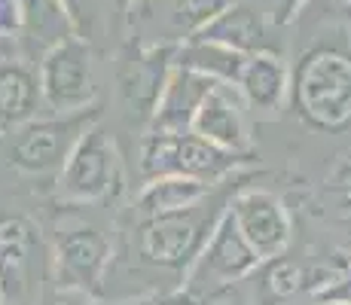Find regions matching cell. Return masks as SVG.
<instances>
[{
    "label": "cell",
    "instance_id": "cell-1",
    "mask_svg": "<svg viewBox=\"0 0 351 305\" xmlns=\"http://www.w3.org/2000/svg\"><path fill=\"white\" fill-rule=\"evenodd\" d=\"M293 104L318 132H339L351 122V56L339 49L306 52L293 73Z\"/></svg>",
    "mask_w": 351,
    "mask_h": 305
},
{
    "label": "cell",
    "instance_id": "cell-2",
    "mask_svg": "<svg viewBox=\"0 0 351 305\" xmlns=\"http://www.w3.org/2000/svg\"><path fill=\"white\" fill-rule=\"evenodd\" d=\"M98 122V107L89 104L83 110L58 113L56 119H31L25 125L12 128L10 144H6V159L19 171L46 174L62 171L67 156L73 153L77 141Z\"/></svg>",
    "mask_w": 351,
    "mask_h": 305
},
{
    "label": "cell",
    "instance_id": "cell-3",
    "mask_svg": "<svg viewBox=\"0 0 351 305\" xmlns=\"http://www.w3.org/2000/svg\"><path fill=\"white\" fill-rule=\"evenodd\" d=\"M263 263V256L254 250V244L245 239L241 226L235 223L232 211H226L214 223L208 241L195 254L190 269L184 272V290L199 300H208L217 290L241 281Z\"/></svg>",
    "mask_w": 351,
    "mask_h": 305
},
{
    "label": "cell",
    "instance_id": "cell-4",
    "mask_svg": "<svg viewBox=\"0 0 351 305\" xmlns=\"http://www.w3.org/2000/svg\"><path fill=\"white\" fill-rule=\"evenodd\" d=\"M241 162V153L223 150V147L205 141L195 132L184 134H156L144 141V153H141V168L144 178H165V174H180V178H195L214 183L235 171Z\"/></svg>",
    "mask_w": 351,
    "mask_h": 305
},
{
    "label": "cell",
    "instance_id": "cell-5",
    "mask_svg": "<svg viewBox=\"0 0 351 305\" xmlns=\"http://www.w3.org/2000/svg\"><path fill=\"white\" fill-rule=\"evenodd\" d=\"M43 284V244L28 217H0V300L37 305Z\"/></svg>",
    "mask_w": 351,
    "mask_h": 305
},
{
    "label": "cell",
    "instance_id": "cell-6",
    "mask_svg": "<svg viewBox=\"0 0 351 305\" xmlns=\"http://www.w3.org/2000/svg\"><path fill=\"white\" fill-rule=\"evenodd\" d=\"M40 92L49 110L71 113L83 110L95 98V71H92V49L73 37L56 43L43 52L40 61Z\"/></svg>",
    "mask_w": 351,
    "mask_h": 305
},
{
    "label": "cell",
    "instance_id": "cell-7",
    "mask_svg": "<svg viewBox=\"0 0 351 305\" xmlns=\"http://www.w3.org/2000/svg\"><path fill=\"white\" fill-rule=\"evenodd\" d=\"M117 147H113L110 134L95 122L77 141L64 168L58 171V199L67 205H86V202L104 199L117 183Z\"/></svg>",
    "mask_w": 351,
    "mask_h": 305
},
{
    "label": "cell",
    "instance_id": "cell-8",
    "mask_svg": "<svg viewBox=\"0 0 351 305\" xmlns=\"http://www.w3.org/2000/svg\"><path fill=\"white\" fill-rule=\"evenodd\" d=\"M214 229V226H211ZM208 223L199 217V205L190 211L144 217L138 229V250L159 269H190L202 244L208 241Z\"/></svg>",
    "mask_w": 351,
    "mask_h": 305
},
{
    "label": "cell",
    "instance_id": "cell-9",
    "mask_svg": "<svg viewBox=\"0 0 351 305\" xmlns=\"http://www.w3.org/2000/svg\"><path fill=\"white\" fill-rule=\"evenodd\" d=\"M190 132L202 134L205 141L223 147V150L241 153L251 150V134H247V98L235 83L217 80L205 101L199 104L193 117Z\"/></svg>",
    "mask_w": 351,
    "mask_h": 305
},
{
    "label": "cell",
    "instance_id": "cell-10",
    "mask_svg": "<svg viewBox=\"0 0 351 305\" xmlns=\"http://www.w3.org/2000/svg\"><path fill=\"white\" fill-rule=\"evenodd\" d=\"M235 223L241 226L245 239L254 244V250L263 260L281 256L290 244L293 226H290V214L285 202L272 193H241L239 199L229 205Z\"/></svg>",
    "mask_w": 351,
    "mask_h": 305
},
{
    "label": "cell",
    "instance_id": "cell-11",
    "mask_svg": "<svg viewBox=\"0 0 351 305\" xmlns=\"http://www.w3.org/2000/svg\"><path fill=\"white\" fill-rule=\"evenodd\" d=\"M58 284L64 290L98 296L110 266V241L98 229H73L58 239Z\"/></svg>",
    "mask_w": 351,
    "mask_h": 305
},
{
    "label": "cell",
    "instance_id": "cell-12",
    "mask_svg": "<svg viewBox=\"0 0 351 305\" xmlns=\"http://www.w3.org/2000/svg\"><path fill=\"white\" fill-rule=\"evenodd\" d=\"M217 83L208 73H199L193 67L171 64L168 77L162 80V89L156 95V110L150 119V132L156 134H184L190 132L193 117L211 86Z\"/></svg>",
    "mask_w": 351,
    "mask_h": 305
},
{
    "label": "cell",
    "instance_id": "cell-13",
    "mask_svg": "<svg viewBox=\"0 0 351 305\" xmlns=\"http://www.w3.org/2000/svg\"><path fill=\"white\" fill-rule=\"evenodd\" d=\"M37 101H43L40 73L25 64H0V134L31 122Z\"/></svg>",
    "mask_w": 351,
    "mask_h": 305
},
{
    "label": "cell",
    "instance_id": "cell-14",
    "mask_svg": "<svg viewBox=\"0 0 351 305\" xmlns=\"http://www.w3.org/2000/svg\"><path fill=\"white\" fill-rule=\"evenodd\" d=\"M211 193V183L180 178V174H165V178L147 180V186L138 195V211L141 217H162V214H178L190 211L202 205Z\"/></svg>",
    "mask_w": 351,
    "mask_h": 305
},
{
    "label": "cell",
    "instance_id": "cell-15",
    "mask_svg": "<svg viewBox=\"0 0 351 305\" xmlns=\"http://www.w3.org/2000/svg\"><path fill=\"white\" fill-rule=\"evenodd\" d=\"M235 86L247 98V107H254V110H278V104L285 101L287 92V71L275 52H251Z\"/></svg>",
    "mask_w": 351,
    "mask_h": 305
},
{
    "label": "cell",
    "instance_id": "cell-16",
    "mask_svg": "<svg viewBox=\"0 0 351 305\" xmlns=\"http://www.w3.org/2000/svg\"><path fill=\"white\" fill-rule=\"evenodd\" d=\"M195 37H208V40H220V43L232 46L241 52H269L266 49V22L263 16L254 10L247 0H239L229 10H223L205 31H199Z\"/></svg>",
    "mask_w": 351,
    "mask_h": 305
},
{
    "label": "cell",
    "instance_id": "cell-17",
    "mask_svg": "<svg viewBox=\"0 0 351 305\" xmlns=\"http://www.w3.org/2000/svg\"><path fill=\"white\" fill-rule=\"evenodd\" d=\"M247 52L232 49V46L220 43V40L208 37H190L178 52H174L171 64L193 67L199 73H208L214 80H226V83H239L241 71H245Z\"/></svg>",
    "mask_w": 351,
    "mask_h": 305
},
{
    "label": "cell",
    "instance_id": "cell-18",
    "mask_svg": "<svg viewBox=\"0 0 351 305\" xmlns=\"http://www.w3.org/2000/svg\"><path fill=\"white\" fill-rule=\"evenodd\" d=\"M22 31L49 52L56 43L73 37V22L64 0H22Z\"/></svg>",
    "mask_w": 351,
    "mask_h": 305
},
{
    "label": "cell",
    "instance_id": "cell-19",
    "mask_svg": "<svg viewBox=\"0 0 351 305\" xmlns=\"http://www.w3.org/2000/svg\"><path fill=\"white\" fill-rule=\"evenodd\" d=\"M171 3V22L178 31L195 37L199 31H205L214 19L223 10H229L239 0H168Z\"/></svg>",
    "mask_w": 351,
    "mask_h": 305
},
{
    "label": "cell",
    "instance_id": "cell-20",
    "mask_svg": "<svg viewBox=\"0 0 351 305\" xmlns=\"http://www.w3.org/2000/svg\"><path fill=\"white\" fill-rule=\"evenodd\" d=\"M22 28V0H0V34Z\"/></svg>",
    "mask_w": 351,
    "mask_h": 305
},
{
    "label": "cell",
    "instance_id": "cell-21",
    "mask_svg": "<svg viewBox=\"0 0 351 305\" xmlns=\"http://www.w3.org/2000/svg\"><path fill=\"white\" fill-rule=\"evenodd\" d=\"M156 305H205V300H199V296L180 290V293H171V296H165V300H159Z\"/></svg>",
    "mask_w": 351,
    "mask_h": 305
},
{
    "label": "cell",
    "instance_id": "cell-22",
    "mask_svg": "<svg viewBox=\"0 0 351 305\" xmlns=\"http://www.w3.org/2000/svg\"><path fill=\"white\" fill-rule=\"evenodd\" d=\"M67 296L56 300L52 305H89V293H80V290H64Z\"/></svg>",
    "mask_w": 351,
    "mask_h": 305
},
{
    "label": "cell",
    "instance_id": "cell-23",
    "mask_svg": "<svg viewBox=\"0 0 351 305\" xmlns=\"http://www.w3.org/2000/svg\"><path fill=\"white\" fill-rule=\"evenodd\" d=\"M346 214H348V226H351V199H348V205H346Z\"/></svg>",
    "mask_w": 351,
    "mask_h": 305
},
{
    "label": "cell",
    "instance_id": "cell-24",
    "mask_svg": "<svg viewBox=\"0 0 351 305\" xmlns=\"http://www.w3.org/2000/svg\"><path fill=\"white\" fill-rule=\"evenodd\" d=\"M0 305H3V300H0Z\"/></svg>",
    "mask_w": 351,
    "mask_h": 305
}]
</instances>
